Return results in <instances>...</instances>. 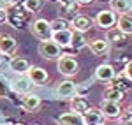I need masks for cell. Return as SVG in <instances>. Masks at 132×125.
Segmentation results:
<instances>
[{"label": "cell", "mask_w": 132, "mask_h": 125, "mask_svg": "<svg viewBox=\"0 0 132 125\" xmlns=\"http://www.w3.org/2000/svg\"><path fill=\"white\" fill-rule=\"evenodd\" d=\"M5 94H7V86H5V83L0 81V95H5Z\"/></svg>", "instance_id": "36"}, {"label": "cell", "mask_w": 132, "mask_h": 125, "mask_svg": "<svg viewBox=\"0 0 132 125\" xmlns=\"http://www.w3.org/2000/svg\"><path fill=\"white\" fill-rule=\"evenodd\" d=\"M5 21H7V9L0 11V25H4Z\"/></svg>", "instance_id": "33"}, {"label": "cell", "mask_w": 132, "mask_h": 125, "mask_svg": "<svg viewBox=\"0 0 132 125\" xmlns=\"http://www.w3.org/2000/svg\"><path fill=\"white\" fill-rule=\"evenodd\" d=\"M116 21H118L116 12H113L111 9H102V11L97 12L93 23H95L99 28H102V30H109L113 27H116Z\"/></svg>", "instance_id": "3"}, {"label": "cell", "mask_w": 132, "mask_h": 125, "mask_svg": "<svg viewBox=\"0 0 132 125\" xmlns=\"http://www.w3.org/2000/svg\"><path fill=\"white\" fill-rule=\"evenodd\" d=\"M92 27H93V20H90V18L85 16V14H78L76 18L71 20V30H74V32L86 34Z\"/></svg>", "instance_id": "9"}, {"label": "cell", "mask_w": 132, "mask_h": 125, "mask_svg": "<svg viewBox=\"0 0 132 125\" xmlns=\"http://www.w3.org/2000/svg\"><path fill=\"white\" fill-rule=\"evenodd\" d=\"M30 30H32V34H34L39 41H50L51 35H53V30H51L50 21L44 20V18H37V20L32 21Z\"/></svg>", "instance_id": "2"}, {"label": "cell", "mask_w": 132, "mask_h": 125, "mask_svg": "<svg viewBox=\"0 0 132 125\" xmlns=\"http://www.w3.org/2000/svg\"><path fill=\"white\" fill-rule=\"evenodd\" d=\"M60 12L62 16L65 18V20L71 23L72 18H76L78 14H79V5L76 4V2H71V4H65V5H60Z\"/></svg>", "instance_id": "22"}, {"label": "cell", "mask_w": 132, "mask_h": 125, "mask_svg": "<svg viewBox=\"0 0 132 125\" xmlns=\"http://www.w3.org/2000/svg\"><path fill=\"white\" fill-rule=\"evenodd\" d=\"M109 9L113 12H118V16L127 14L132 9V0H109Z\"/></svg>", "instance_id": "20"}, {"label": "cell", "mask_w": 132, "mask_h": 125, "mask_svg": "<svg viewBox=\"0 0 132 125\" xmlns=\"http://www.w3.org/2000/svg\"><path fill=\"white\" fill-rule=\"evenodd\" d=\"M125 111H129V113H130V115H132V104H129V107H127Z\"/></svg>", "instance_id": "39"}, {"label": "cell", "mask_w": 132, "mask_h": 125, "mask_svg": "<svg viewBox=\"0 0 132 125\" xmlns=\"http://www.w3.org/2000/svg\"><path fill=\"white\" fill-rule=\"evenodd\" d=\"M83 122L85 125H99L104 122V115L101 113L99 107H90L88 111L83 113Z\"/></svg>", "instance_id": "16"}, {"label": "cell", "mask_w": 132, "mask_h": 125, "mask_svg": "<svg viewBox=\"0 0 132 125\" xmlns=\"http://www.w3.org/2000/svg\"><path fill=\"white\" fill-rule=\"evenodd\" d=\"M32 88V81L27 78V74H23V76H18L16 79H12L11 81V90L12 92H16V94L20 95H25L28 94Z\"/></svg>", "instance_id": "10"}, {"label": "cell", "mask_w": 132, "mask_h": 125, "mask_svg": "<svg viewBox=\"0 0 132 125\" xmlns=\"http://www.w3.org/2000/svg\"><path fill=\"white\" fill-rule=\"evenodd\" d=\"M27 78L32 81V85H37V86H42V85L48 83V72L39 67V65H30L28 71H27Z\"/></svg>", "instance_id": "6"}, {"label": "cell", "mask_w": 132, "mask_h": 125, "mask_svg": "<svg viewBox=\"0 0 132 125\" xmlns=\"http://www.w3.org/2000/svg\"><path fill=\"white\" fill-rule=\"evenodd\" d=\"M72 35H74V32H72L71 28H67V30H58V32H53L51 41H55L62 49H63V48H71Z\"/></svg>", "instance_id": "13"}, {"label": "cell", "mask_w": 132, "mask_h": 125, "mask_svg": "<svg viewBox=\"0 0 132 125\" xmlns=\"http://www.w3.org/2000/svg\"><path fill=\"white\" fill-rule=\"evenodd\" d=\"M4 9H7V2L5 0H0V11H4Z\"/></svg>", "instance_id": "37"}, {"label": "cell", "mask_w": 132, "mask_h": 125, "mask_svg": "<svg viewBox=\"0 0 132 125\" xmlns=\"http://www.w3.org/2000/svg\"><path fill=\"white\" fill-rule=\"evenodd\" d=\"M39 55L46 60H58L62 56V48L55 41H41L39 42Z\"/></svg>", "instance_id": "4"}, {"label": "cell", "mask_w": 132, "mask_h": 125, "mask_svg": "<svg viewBox=\"0 0 132 125\" xmlns=\"http://www.w3.org/2000/svg\"><path fill=\"white\" fill-rule=\"evenodd\" d=\"M60 5H65V4H71V2H74V0H56Z\"/></svg>", "instance_id": "38"}, {"label": "cell", "mask_w": 132, "mask_h": 125, "mask_svg": "<svg viewBox=\"0 0 132 125\" xmlns=\"http://www.w3.org/2000/svg\"><path fill=\"white\" fill-rule=\"evenodd\" d=\"M92 106H90V101L86 97H79V95H74L71 97V111H76V113H85L88 111Z\"/></svg>", "instance_id": "19"}, {"label": "cell", "mask_w": 132, "mask_h": 125, "mask_svg": "<svg viewBox=\"0 0 132 125\" xmlns=\"http://www.w3.org/2000/svg\"><path fill=\"white\" fill-rule=\"evenodd\" d=\"M56 123H60V125H85V122H83L81 113L69 111V113H62L60 116H56Z\"/></svg>", "instance_id": "14"}, {"label": "cell", "mask_w": 132, "mask_h": 125, "mask_svg": "<svg viewBox=\"0 0 132 125\" xmlns=\"http://www.w3.org/2000/svg\"><path fill=\"white\" fill-rule=\"evenodd\" d=\"M104 39L109 42V44L118 46V44H123V42L127 41V35H125L118 27H113V28H109V30H106V37H104Z\"/></svg>", "instance_id": "18"}, {"label": "cell", "mask_w": 132, "mask_h": 125, "mask_svg": "<svg viewBox=\"0 0 132 125\" xmlns=\"http://www.w3.org/2000/svg\"><path fill=\"white\" fill-rule=\"evenodd\" d=\"M9 62H11L9 55H0V72L4 69H9Z\"/></svg>", "instance_id": "30"}, {"label": "cell", "mask_w": 132, "mask_h": 125, "mask_svg": "<svg viewBox=\"0 0 132 125\" xmlns=\"http://www.w3.org/2000/svg\"><path fill=\"white\" fill-rule=\"evenodd\" d=\"M56 94H58L60 99H71V97H74V94H76V83L71 81V79H65V81L58 83Z\"/></svg>", "instance_id": "17"}, {"label": "cell", "mask_w": 132, "mask_h": 125, "mask_svg": "<svg viewBox=\"0 0 132 125\" xmlns=\"http://www.w3.org/2000/svg\"><path fill=\"white\" fill-rule=\"evenodd\" d=\"M78 5H90V4H93L95 0H74Z\"/></svg>", "instance_id": "34"}, {"label": "cell", "mask_w": 132, "mask_h": 125, "mask_svg": "<svg viewBox=\"0 0 132 125\" xmlns=\"http://www.w3.org/2000/svg\"><path fill=\"white\" fill-rule=\"evenodd\" d=\"M116 27H118L127 37L132 35V16H129V14H122V16H118Z\"/></svg>", "instance_id": "23"}, {"label": "cell", "mask_w": 132, "mask_h": 125, "mask_svg": "<svg viewBox=\"0 0 132 125\" xmlns=\"http://www.w3.org/2000/svg\"><path fill=\"white\" fill-rule=\"evenodd\" d=\"M34 125H39V123H34Z\"/></svg>", "instance_id": "43"}, {"label": "cell", "mask_w": 132, "mask_h": 125, "mask_svg": "<svg viewBox=\"0 0 132 125\" xmlns=\"http://www.w3.org/2000/svg\"><path fill=\"white\" fill-rule=\"evenodd\" d=\"M7 21H9L11 25L14 27V28H20L21 23H23V16H21L20 12H7Z\"/></svg>", "instance_id": "29"}, {"label": "cell", "mask_w": 132, "mask_h": 125, "mask_svg": "<svg viewBox=\"0 0 132 125\" xmlns=\"http://www.w3.org/2000/svg\"><path fill=\"white\" fill-rule=\"evenodd\" d=\"M111 86L122 90V92H129V90L132 88V83L123 76V74H118V76H114V79L111 81Z\"/></svg>", "instance_id": "24"}, {"label": "cell", "mask_w": 132, "mask_h": 125, "mask_svg": "<svg viewBox=\"0 0 132 125\" xmlns=\"http://www.w3.org/2000/svg\"><path fill=\"white\" fill-rule=\"evenodd\" d=\"M28 67H30V62H28L27 58L12 56V58H11V62H9V71H11V72H14V74H18V76L27 74Z\"/></svg>", "instance_id": "15"}, {"label": "cell", "mask_w": 132, "mask_h": 125, "mask_svg": "<svg viewBox=\"0 0 132 125\" xmlns=\"http://www.w3.org/2000/svg\"><path fill=\"white\" fill-rule=\"evenodd\" d=\"M102 97H104L102 101H111V102H118V104H122L123 101H125V92L118 90V88H114V86H109V88L104 90V95H102Z\"/></svg>", "instance_id": "21"}, {"label": "cell", "mask_w": 132, "mask_h": 125, "mask_svg": "<svg viewBox=\"0 0 132 125\" xmlns=\"http://www.w3.org/2000/svg\"><path fill=\"white\" fill-rule=\"evenodd\" d=\"M18 48V41L9 34H0V55H12Z\"/></svg>", "instance_id": "11"}, {"label": "cell", "mask_w": 132, "mask_h": 125, "mask_svg": "<svg viewBox=\"0 0 132 125\" xmlns=\"http://www.w3.org/2000/svg\"><path fill=\"white\" fill-rule=\"evenodd\" d=\"M44 7V0H23V9L27 12H39Z\"/></svg>", "instance_id": "26"}, {"label": "cell", "mask_w": 132, "mask_h": 125, "mask_svg": "<svg viewBox=\"0 0 132 125\" xmlns=\"http://www.w3.org/2000/svg\"><path fill=\"white\" fill-rule=\"evenodd\" d=\"M116 76V71L111 63H101L97 65L95 69V79L97 81H102V83H111Z\"/></svg>", "instance_id": "7"}, {"label": "cell", "mask_w": 132, "mask_h": 125, "mask_svg": "<svg viewBox=\"0 0 132 125\" xmlns=\"http://www.w3.org/2000/svg\"><path fill=\"white\" fill-rule=\"evenodd\" d=\"M92 79H86V81H83V83L76 85V94L74 95H79V97H86L88 92H90V86H92Z\"/></svg>", "instance_id": "28"}, {"label": "cell", "mask_w": 132, "mask_h": 125, "mask_svg": "<svg viewBox=\"0 0 132 125\" xmlns=\"http://www.w3.org/2000/svg\"><path fill=\"white\" fill-rule=\"evenodd\" d=\"M101 113L104 115V118H109V120H118L123 113L122 104L118 102H111V101H102L101 106H99Z\"/></svg>", "instance_id": "5"}, {"label": "cell", "mask_w": 132, "mask_h": 125, "mask_svg": "<svg viewBox=\"0 0 132 125\" xmlns=\"http://www.w3.org/2000/svg\"><path fill=\"white\" fill-rule=\"evenodd\" d=\"M12 125H27V123H23V122H16V123H12Z\"/></svg>", "instance_id": "40"}, {"label": "cell", "mask_w": 132, "mask_h": 125, "mask_svg": "<svg viewBox=\"0 0 132 125\" xmlns=\"http://www.w3.org/2000/svg\"><path fill=\"white\" fill-rule=\"evenodd\" d=\"M42 101L41 97L37 94H25L23 97H21V106H23V109L25 111H28V113H34V111H37L39 107H41Z\"/></svg>", "instance_id": "12"}, {"label": "cell", "mask_w": 132, "mask_h": 125, "mask_svg": "<svg viewBox=\"0 0 132 125\" xmlns=\"http://www.w3.org/2000/svg\"><path fill=\"white\" fill-rule=\"evenodd\" d=\"M56 69L62 76L65 78H72L79 72V63L72 55H62L60 58L56 60Z\"/></svg>", "instance_id": "1"}, {"label": "cell", "mask_w": 132, "mask_h": 125, "mask_svg": "<svg viewBox=\"0 0 132 125\" xmlns=\"http://www.w3.org/2000/svg\"><path fill=\"white\" fill-rule=\"evenodd\" d=\"M123 76L132 83V62H127V65L123 67Z\"/></svg>", "instance_id": "31"}, {"label": "cell", "mask_w": 132, "mask_h": 125, "mask_svg": "<svg viewBox=\"0 0 132 125\" xmlns=\"http://www.w3.org/2000/svg\"><path fill=\"white\" fill-rule=\"evenodd\" d=\"M88 48L93 55L97 56H108L109 51H111V44L106 41V39H101V37H95L88 42Z\"/></svg>", "instance_id": "8"}, {"label": "cell", "mask_w": 132, "mask_h": 125, "mask_svg": "<svg viewBox=\"0 0 132 125\" xmlns=\"http://www.w3.org/2000/svg\"><path fill=\"white\" fill-rule=\"evenodd\" d=\"M118 122H122V123H132V115L129 111L123 109V113H122V116L118 118Z\"/></svg>", "instance_id": "32"}, {"label": "cell", "mask_w": 132, "mask_h": 125, "mask_svg": "<svg viewBox=\"0 0 132 125\" xmlns=\"http://www.w3.org/2000/svg\"><path fill=\"white\" fill-rule=\"evenodd\" d=\"M99 125H109V123H106V122H102V123H99Z\"/></svg>", "instance_id": "42"}, {"label": "cell", "mask_w": 132, "mask_h": 125, "mask_svg": "<svg viewBox=\"0 0 132 125\" xmlns=\"http://www.w3.org/2000/svg\"><path fill=\"white\" fill-rule=\"evenodd\" d=\"M74 32V30H72ZM85 46H88V42L85 39V34H79V32H74V35H72V42H71V48L74 51H79L83 49Z\"/></svg>", "instance_id": "25"}, {"label": "cell", "mask_w": 132, "mask_h": 125, "mask_svg": "<svg viewBox=\"0 0 132 125\" xmlns=\"http://www.w3.org/2000/svg\"><path fill=\"white\" fill-rule=\"evenodd\" d=\"M0 125H12V123H11L9 120H7L5 116H4L2 113H0Z\"/></svg>", "instance_id": "35"}, {"label": "cell", "mask_w": 132, "mask_h": 125, "mask_svg": "<svg viewBox=\"0 0 132 125\" xmlns=\"http://www.w3.org/2000/svg\"><path fill=\"white\" fill-rule=\"evenodd\" d=\"M116 125H132V123H122V122H120V123H116Z\"/></svg>", "instance_id": "41"}, {"label": "cell", "mask_w": 132, "mask_h": 125, "mask_svg": "<svg viewBox=\"0 0 132 125\" xmlns=\"http://www.w3.org/2000/svg\"><path fill=\"white\" fill-rule=\"evenodd\" d=\"M50 25H51V30H53V32L67 30V28H71V23L65 20V18H56V20L50 21Z\"/></svg>", "instance_id": "27"}]
</instances>
